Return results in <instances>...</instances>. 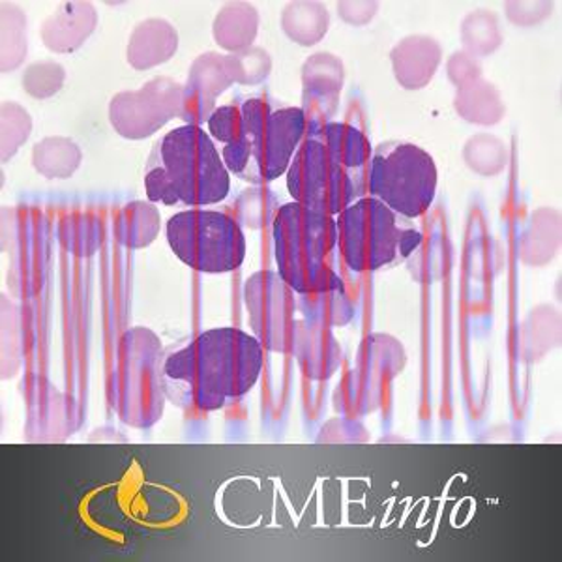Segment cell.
I'll use <instances>...</instances> for the list:
<instances>
[{"instance_id":"obj_1","label":"cell","mask_w":562,"mask_h":562,"mask_svg":"<svg viewBox=\"0 0 562 562\" xmlns=\"http://www.w3.org/2000/svg\"><path fill=\"white\" fill-rule=\"evenodd\" d=\"M265 364L261 341L238 328H212L161 351L167 400L184 411L212 413L256 386Z\"/></svg>"},{"instance_id":"obj_2","label":"cell","mask_w":562,"mask_h":562,"mask_svg":"<svg viewBox=\"0 0 562 562\" xmlns=\"http://www.w3.org/2000/svg\"><path fill=\"white\" fill-rule=\"evenodd\" d=\"M371 145L362 130L347 122H326L307 130L288 169L294 203L338 216L368 195Z\"/></svg>"},{"instance_id":"obj_3","label":"cell","mask_w":562,"mask_h":562,"mask_svg":"<svg viewBox=\"0 0 562 562\" xmlns=\"http://www.w3.org/2000/svg\"><path fill=\"white\" fill-rule=\"evenodd\" d=\"M145 190L156 205L203 209L227 199L231 173L209 132L184 124L156 140Z\"/></svg>"},{"instance_id":"obj_4","label":"cell","mask_w":562,"mask_h":562,"mask_svg":"<svg viewBox=\"0 0 562 562\" xmlns=\"http://www.w3.org/2000/svg\"><path fill=\"white\" fill-rule=\"evenodd\" d=\"M240 109L237 139L222 150L231 175L267 186L288 173L296 148L307 134L304 109L283 105L267 90L233 98Z\"/></svg>"},{"instance_id":"obj_5","label":"cell","mask_w":562,"mask_h":562,"mask_svg":"<svg viewBox=\"0 0 562 562\" xmlns=\"http://www.w3.org/2000/svg\"><path fill=\"white\" fill-rule=\"evenodd\" d=\"M272 237L278 276L294 293H323L344 285L336 217L294 201L285 203L272 222Z\"/></svg>"},{"instance_id":"obj_6","label":"cell","mask_w":562,"mask_h":562,"mask_svg":"<svg viewBox=\"0 0 562 562\" xmlns=\"http://www.w3.org/2000/svg\"><path fill=\"white\" fill-rule=\"evenodd\" d=\"M336 229L341 261L357 274L375 272L407 259L424 240L413 220L390 211L370 195L357 199L339 212Z\"/></svg>"},{"instance_id":"obj_7","label":"cell","mask_w":562,"mask_h":562,"mask_svg":"<svg viewBox=\"0 0 562 562\" xmlns=\"http://www.w3.org/2000/svg\"><path fill=\"white\" fill-rule=\"evenodd\" d=\"M439 173L431 154L409 140H384L371 150L368 195L407 220L434 205Z\"/></svg>"},{"instance_id":"obj_8","label":"cell","mask_w":562,"mask_h":562,"mask_svg":"<svg viewBox=\"0 0 562 562\" xmlns=\"http://www.w3.org/2000/svg\"><path fill=\"white\" fill-rule=\"evenodd\" d=\"M167 243L190 269L225 274L243 267L246 237L243 225L229 212L188 209L169 217Z\"/></svg>"},{"instance_id":"obj_9","label":"cell","mask_w":562,"mask_h":562,"mask_svg":"<svg viewBox=\"0 0 562 562\" xmlns=\"http://www.w3.org/2000/svg\"><path fill=\"white\" fill-rule=\"evenodd\" d=\"M184 85L156 77L139 90L121 92L109 103V121L116 134L128 139H145L180 116Z\"/></svg>"},{"instance_id":"obj_10","label":"cell","mask_w":562,"mask_h":562,"mask_svg":"<svg viewBox=\"0 0 562 562\" xmlns=\"http://www.w3.org/2000/svg\"><path fill=\"white\" fill-rule=\"evenodd\" d=\"M235 83V68L231 55L205 53L193 63L190 68L188 83L182 92V108L180 119L186 124L201 126L209 122L214 109L216 98Z\"/></svg>"},{"instance_id":"obj_11","label":"cell","mask_w":562,"mask_h":562,"mask_svg":"<svg viewBox=\"0 0 562 562\" xmlns=\"http://www.w3.org/2000/svg\"><path fill=\"white\" fill-rule=\"evenodd\" d=\"M97 26V10L89 2L66 4L42 26L44 44L57 53L77 49Z\"/></svg>"},{"instance_id":"obj_12","label":"cell","mask_w":562,"mask_h":562,"mask_svg":"<svg viewBox=\"0 0 562 562\" xmlns=\"http://www.w3.org/2000/svg\"><path fill=\"white\" fill-rule=\"evenodd\" d=\"M441 60V47L434 38L411 36L392 52V63L397 81L405 89H422L434 77Z\"/></svg>"},{"instance_id":"obj_13","label":"cell","mask_w":562,"mask_h":562,"mask_svg":"<svg viewBox=\"0 0 562 562\" xmlns=\"http://www.w3.org/2000/svg\"><path fill=\"white\" fill-rule=\"evenodd\" d=\"M177 45L179 36L167 21H143L130 38L128 63L137 70H147L169 60Z\"/></svg>"},{"instance_id":"obj_14","label":"cell","mask_w":562,"mask_h":562,"mask_svg":"<svg viewBox=\"0 0 562 562\" xmlns=\"http://www.w3.org/2000/svg\"><path fill=\"white\" fill-rule=\"evenodd\" d=\"M259 25L256 8L249 4H229L217 13L214 21V38L217 44L231 49L243 52L254 42Z\"/></svg>"},{"instance_id":"obj_15","label":"cell","mask_w":562,"mask_h":562,"mask_svg":"<svg viewBox=\"0 0 562 562\" xmlns=\"http://www.w3.org/2000/svg\"><path fill=\"white\" fill-rule=\"evenodd\" d=\"M296 307L304 314L307 323L325 328L346 325L352 315L351 302L347 301L344 285L323 293L299 294Z\"/></svg>"},{"instance_id":"obj_16","label":"cell","mask_w":562,"mask_h":562,"mask_svg":"<svg viewBox=\"0 0 562 562\" xmlns=\"http://www.w3.org/2000/svg\"><path fill=\"white\" fill-rule=\"evenodd\" d=\"M281 26L296 44L314 45L328 31V13L317 2H293L281 15Z\"/></svg>"},{"instance_id":"obj_17","label":"cell","mask_w":562,"mask_h":562,"mask_svg":"<svg viewBox=\"0 0 562 562\" xmlns=\"http://www.w3.org/2000/svg\"><path fill=\"white\" fill-rule=\"evenodd\" d=\"M33 164L47 179H68L81 164V150L74 140L49 137L34 147Z\"/></svg>"},{"instance_id":"obj_18","label":"cell","mask_w":562,"mask_h":562,"mask_svg":"<svg viewBox=\"0 0 562 562\" xmlns=\"http://www.w3.org/2000/svg\"><path fill=\"white\" fill-rule=\"evenodd\" d=\"M33 128L31 115L25 109L20 108L18 103H4L2 105V150H4V161L18 153L21 143L29 137Z\"/></svg>"},{"instance_id":"obj_19","label":"cell","mask_w":562,"mask_h":562,"mask_svg":"<svg viewBox=\"0 0 562 562\" xmlns=\"http://www.w3.org/2000/svg\"><path fill=\"white\" fill-rule=\"evenodd\" d=\"M65 68L57 63H36L25 71L23 87L34 98H49L63 89Z\"/></svg>"},{"instance_id":"obj_20","label":"cell","mask_w":562,"mask_h":562,"mask_svg":"<svg viewBox=\"0 0 562 562\" xmlns=\"http://www.w3.org/2000/svg\"><path fill=\"white\" fill-rule=\"evenodd\" d=\"M235 68V83L257 85L270 74L269 53L248 47L231 55Z\"/></svg>"},{"instance_id":"obj_21","label":"cell","mask_w":562,"mask_h":562,"mask_svg":"<svg viewBox=\"0 0 562 562\" xmlns=\"http://www.w3.org/2000/svg\"><path fill=\"white\" fill-rule=\"evenodd\" d=\"M238 130H240V109L235 100L229 105L217 108L209 119V135L212 140L222 143L224 147L237 139Z\"/></svg>"}]
</instances>
